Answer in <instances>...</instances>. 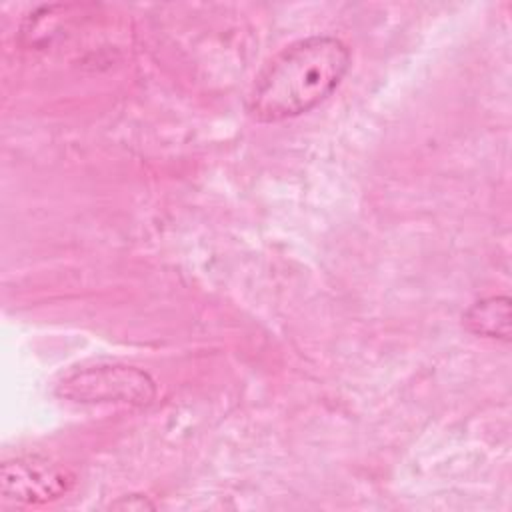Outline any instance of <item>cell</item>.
Returning <instances> with one entry per match:
<instances>
[{
    "label": "cell",
    "instance_id": "obj_1",
    "mask_svg": "<svg viewBox=\"0 0 512 512\" xmlns=\"http://www.w3.org/2000/svg\"><path fill=\"white\" fill-rule=\"evenodd\" d=\"M350 68L348 46L334 36H308L282 48L256 76L246 110L258 122H282L324 102Z\"/></svg>",
    "mask_w": 512,
    "mask_h": 512
},
{
    "label": "cell",
    "instance_id": "obj_2",
    "mask_svg": "<svg viewBox=\"0 0 512 512\" xmlns=\"http://www.w3.org/2000/svg\"><path fill=\"white\" fill-rule=\"evenodd\" d=\"M58 396L84 404H128L146 406L156 394L154 380L132 366H92L66 374L58 386Z\"/></svg>",
    "mask_w": 512,
    "mask_h": 512
},
{
    "label": "cell",
    "instance_id": "obj_3",
    "mask_svg": "<svg viewBox=\"0 0 512 512\" xmlns=\"http://www.w3.org/2000/svg\"><path fill=\"white\" fill-rule=\"evenodd\" d=\"M72 482V474L66 468L38 454L6 460L0 472L2 498L14 504L58 500L72 488Z\"/></svg>",
    "mask_w": 512,
    "mask_h": 512
},
{
    "label": "cell",
    "instance_id": "obj_4",
    "mask_svg": "<svg viewBox=\"0 0 512 512\" xmlns=\"http://www.w3.org/2000/svg\"><path fill=\"white\" fill-rule=\"evenodd\" d=\"M510 320L512 314L508 296L482 298L462 314V322L472 334L502 342L510 340Z\"/></svg>",
    "mask_w": 512,
    "mask_h": 512
},
{
    "label": "cell",
    "instance_id": "obj_5",
    "mask_svg": "<svg viewBox=\"0 0 512 512\" xmlns=\"http://www.w3.org/2000/svg\"><path fill=\"white\" fill-rule=\"evenodd\" d=\"M112 508H120V510H146V508H154V504L140 494H128V496H120L116 502L110 504Z\"/></svg>",
    "mask_w": 512,
    "mask_h": 512
}]
</instances>
